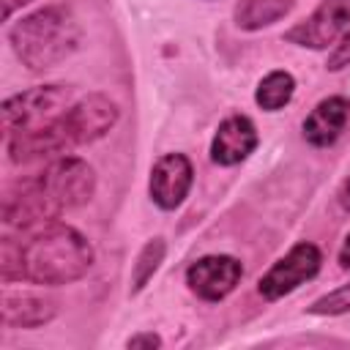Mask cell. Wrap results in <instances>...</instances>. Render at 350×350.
<instances>
[{
    "mask_svg": "<svg viewBox=\"0 0 350 350\" xmlns=\"http://www.w3.org/2000/svg\"><path fill=\"white\" fill-rule=\"evenodd\" d=\"M350 25V0H320V5L284 33L287 44L304 49H328Z\"/></svg>",
    "mask_w": 350,
    "mask_h": 350,
    "instance_id": "ba28073f",
    "label": "cell"
},
{
    "mask_svg": "<svg viewBox=\"0 0 350 350\" xmlns=\"http://www.w3.org/2000/svg\"><path fill=\"white\" fill-rule=\"evenodd\" d=\"M96 262L93 243L71 224L49 221L27 230L25 238L5 235L0 241V276L11 282H33L60 287L82 279Z\"/></svg>",
    "mask_w": 350,
    "mask_h": 350,
    "instance_id": "6da1fadb",
    "label": "cell"
},
{
    "mask_svg": "<svg viewBox=\"0 0 350 350\" xmlns=\"http://www.w3.org/2000/svg\"><path fill=\"white\" fill-rule=\"evenodd\" d=\"M293 8H295V0H238L232 8V19L238 30L254 33L284 19Z\"/></svg>",
    "mask_w": 350,
    "mask_h": 350,
    "instance_id": "5bb4252c",
    "label": "cell"
},
{
    "mask_svg": "<svg viewBox=\"0 0 350 350\" xmlns=\"http://www.w3.org/2000/svg\"><path fill=\"white\" fill-rule=\"evenodd\" d=\"M293 93H295V77L290 71L276 68L260 79V85L254 90V101L265 112H279L282 107H287L293 101Z\"/></svg>",
    "mask_w": 350,
    "mask_h": 350,
    "instance_id": "9a60e30c",
    "label": "cell"
},
{
    "mask_svg": "<svg viewBox=\"0 0 350 350\" xmlns=\"http://www.w3.org/2000/svg\"><path fill=\"white\" fill-rule=\"evenodd\" d=\"M194 183V167L183 153H164L150 167L148 194L161 211H175L183 205Z\"/></svg>",
    "mask_w": 350,
    "mask_h": 350,
    "instance_id": "30bf717a",
    "label": "cell"
},
{
    "mask_svg": "<svg viewBox=\"0 0 350 350\" xmlns=\"http://www.w3.org/2000/svg\"><path fill=\"white\" fill-rule=\"evenodd\" d=\"M347 66H350V27L339 36V41L334 44V49L328 52V60H325L328 71H342Z\"/></svg>",
    "mask_w": 350,
    "mask_h": 350,
    "instance_id": "ac0fdd59",
    "label": "cell"
},
{
    "mask_svg": "<svg viewBox=\"0 0 350 350\" xmlns=\"http://www.w3.org/2000/svg\"><path fill=\"white\" fill-rule=\"evenodd\" d=\"M74 104V88L71 85H36L30 90H22L16 96H8L3 101V134L11 137L16 131H33L55 118H60Z\"/></svg>",
    "mask_w": 350,
    "mask_h": 350,
    "instance_id": "277c9868",
    "label": "cell"
},
{
    "mask_svg": "<svg viewBox=\"0 0 350 350\" xmlns=\"http://www.w3.org/2000/svg\"><path fill=\"white\" fill-rule=\"evenodd\" d=\"M3 325L5 328H41L55 320L57 306L49 298L30 293H8L3 295Z\"/></svg>",
    "mask_w": 350,
    "mask_h": 350,
    "instance_id": "4fadbf2b",
    "label": "cell"
},
{
    "mask_svg": "<svg viewBox=\"0 0 350 350\" xmlns=\"http://www.w3.org/2000/svg\"><path fill=\"white\" fill-rule=\"evenodd\" d=\"M243 279V265L232 254H205L186 268L189 290L202 301H224Z\"/></svg>",
    "mask_w": 350,
    "mask_h": 350,
    "instance_id": "9c48e42d",
    "label": "cell"
},
{
    "mask_svg": "<svg viewBox=\"0 0 350 350\" xmlns=\"http://www.w3.org/2000/svg\"><path fill=\"white\" fill-rule=\"evenodd\" d=\"M33 0H0V8H3V19H11L19 8H25V5H30Z\"/></svg>",
    "mask_w": 350,
    "mask_h": 350,
    "instance_id": "ffe728a7",
    "label": "cell"
},
{
    "mask_svg": "<svg viewBox=\"0 0 350 350\" xmlns=\"http://www.w3.org/2000/svg\"><path fill=\"white\" fill-rule=\"evenodd\" d=\"M164 254H167V241L164 238H150L139 249V254L134 260V268H131V295L145 290V284L153 279V273L164 262Z\"/></svg>",
    "mask_w": 350,
    "mask_h": 350,
    "instance_id": "2e32d148",
    "label": "cell"
},
{
    "mask_svg": "<svg viewBox=\"0 0 350 350\" xmlns=\"http://www.w3.org/2000/svg\"><path fill=\"white\" fill-rule=\"evenodd\" d=\"M82 41V27L74 11L63 3H49L22 16L8 30V44L19 63L30 71H46L68 60Z\"/></svg>",
    "mask_w": 350,
    "mask_h": 350,
    "instance_id": "3957f363",
    "label": "cell"
},
{
    "mask_svg": "<svg viewBox=\"0 0 350 350\" xmlns=\"http://www.w3.org/2000/svg\"><path fill=\"white\" fill-rule=\"evenodd\" d=\"M126 347H131V350H139V347L153 350V347H161V336L153 334V331H142V334L129 336V339H126Z\"/></svg>",
    "mask_w": 350,
    "mask_h": 350,
    "instance_id": "d6986e66",
    "label": "cell"
},
{
    "mask_svg": "<svg viewBox=\"0 0 350 350\" xmlns=\"http://www.w3.org/2000/svg\"><path fill=\"white\" fill-rule=\"evenodd\" d=\"M260 142L257 126L246 115H230L219 123L211 139V161L219 167H235L246 161Z\"/></svg>",
    "mask_w": 350,
    "mask_h": 350,
    "instance_id": "8fae6325",
    "label": "cell"
},
{
    "mask_svg": "<svg viewBox=\"0 0 350 350\" xmlns=\"http://www.w3.org/2000/svg\"><path fill=\"white\" fill-rule=\"evenodd\" d=\"M60 205L52 200L46 191L41 175H22L11 183H5L3 197H0V219L8 230H36L41 224L57 221L60 219Z\"/></svg>",
    "mask_w": 350,
    "mask_h": 350,
    "instance_id": "5b68a950",
    "label": "cell"
},
{
    "mask_svg": "<svg viewBox=\"0 0 350 350\" xmlns=\"http://www.w3.org/2000/svg\"><path fill=\"white\" fill-rule=\"evenodd\" d=\"M336 260H339V268H342V271H350V232L345 235V241H342V246H339Z\"/></svg>",
    "mask_w": 350,
    "mask_h": 350,
    "instance_id": "44dd1931",
    "label": "cell"
},
{
    "mask_svg": "<svg viewBox=\"0 0 350 350\" xmlns=\"http://www.w3.org/2000/svg\"><path fill=\"white\" fill-rule=\"evenodd\" d=\"M120 112L118 104L104 93H88L77 98L60 118L52 123L33 129V131H16L5 137V150L11 164H30L38 159H57L79 145H90L101 139L115 123Z\"/></svg>",
    "mask_w": 350,
    "mask_h": 350,
    "instance_id": "7a4b0ae2",
    "label": "cell"
},
{
    "mask_svg": "<svg viewBox=\"0 0 350 350\" xmlns=\"http://www.w3.org/2000/svg\"><path fill=\"white\" fill-rule=\"evenodd\" d=\"M309 314H317V317H336V314H345L350 312V282L339 284L336 290L314 298L309 306H306Z\"/></svg>",
    "mask_w": 350,
    "mask_h": 350,
    "instance_id": "e0dca14e",
    "label": "cell"
},
{
    "mask_svg": "<svg viewBox=\"0 0 350 350\" xmlns=\"http://www.w3.org/2000/svg\"><path fill=\"white\" fill-rule=\"evenodd\" d=\"M38 175L63 213L90 202V197L96 194V172L79 156H57Z\"/></svg>",
    "mask_w": 350,
    "mask_h": 350,
    "instance_id": "52a82bcc",
    "label": "cell"
},
{
    "mask_svg": "<svg viewBox=\"0 0 350 350\" xmlns=\"http://www.w3.org/2000/svg\"><path fill=\"white\" fill-rule=\"evenodd\" d=\"M350 120V98L345 96H328L323 101L314 104V109L304 118L301 123V131H304V139L314 148H331L345 126Z\"/></svg>",
    "mask_w": 350,
    "mask_h": 350,
    "instance_id": "7c38bea8",
    "label": "cell"
},
{
    "mask_svg": "<svg viewBox=\"0 0 350 350\" xmlns=\"http://www.w3.org/2000/svg\"><path fill=\"white\" fill-rule=\"evenodd\" d=\"M336 200H339V205H342V211H347L350 213V178L339 186V194H336Z\"/></svg>",
    "mask_w": 350,
    "mask_h": 350,
    "instance_id": "7402d4cb",
    "label": "cell"
},
{
    "mask_svg": "<svg viewBox=\"0 0 350 350\" xmlns=\"http://www.w3.org/2000/svg\"><path fill=\"white\" fill-rule=\"evenodd\" d=\"M320 265H323L320 249L309 241H298L284 257H279L257 279V293L265 301H279L293 290H298L301 284H306L309 279H314L320 273Z\"/></svg>",
    "mask_w": 350,
    "mask_h": 350,
    "instance_id": "8992f818",
    "label": "cell"
}]
</instances>
